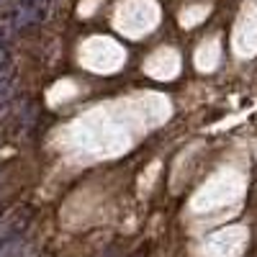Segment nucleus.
Here are the masks:
<instances>
[{"instance_id":"f03ea898","label":"nucleus","mask_w":257,"mask_h":257,"mask_svg":"<svg viewBox=\"0 0 257 257\" xmlns=\"http://www.w3.org/2000/svg\"><path fill=\"white\" fill-rule=\"evenodd\" d=\"M11 67V52H8V41H6V34L0 31V75Z\"/></svg>"},{"instance_id":"f257e3e1","label":"nucleus","mask_w":257,"mask_h":257,"mask_svg":"<svg viewBox=\"0 0 257 257\" xmlns=\"http://www.w3.org/2000/svg\"><path fill=\"white\" fill-rule=\"evenodd\" d=\"M49 0H18L13 11V29H29L47 18Z\"/></svg>"}]
</instances>
